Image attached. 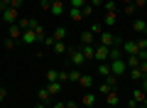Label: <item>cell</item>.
<instances>
[{
	"label": "cell",
	"mask_w": 147,
	"mask_h": 108,
	"mask_svg": "<svg viewBox=\"0 0 147 108\" xmlns=\"http://www.w3.org/2000/svg\"><path fill=\"white\" fill-rule=\"evenodd\" d=\"M108 64H110V74H115L118 79L127 74V62H125V54H113V57H108Z\"/></svg>",
	"instance_id": "obj_1"
},
{
	"label": "cell",
	"mask_w": 147,
	"mask_h": 108,
	"mask_svg": "<svg viewBox=\"0 0 147 108\" xmlns=\"http://www.w3.org/2000/svg\"><path fill=\"white\" fill-rule=\"evenodd\" d=\"M98 44H103V47H108V49H113V47H120L123 42L118 39L113 32H105V30H103V32L98 35Z\"/></svg>",
	"instance_id": "obj_2"
},
{
	"label": "cell",
	"mask_w": 147,
	"mask_h": 108,
	"mask_svg": "<svg viewBox=\"0 0 147 108\" xmlns=\"http://www.w3.org/2000/svg\"><path fill=\"white\" fill-rule=\"evenodd\" d=\"M120 49H123V54H125V57H130V54H140V47H137L135 39H125V42L120 44Z\"/></svg>",
	"instance_id": "obj_3"
},
{
	"label": "cell",
	"mask_w": 147,
	"mask_h": 108,
	"mask_svg": "<svg viewBox=\"0 0 147 108\" xmlns=\"http://www.w3.org/2000/svg\"><path fill=\"white\" fill-rule=\"evenodd\" d=\"M34 42H39V37L34 35V30H25V32H22V37H20V44L22 47H32Z\"/></svg>",
	"instance_id": "obj_4"
},
{
	"label": "cell",
	"mask_w": 147,
	"mask_h": 108,
	"mask_svg": "<svg viewBox=\"0 0 147 108\" xmlns=\"http://www.w3.org/2000/svg\"><path fill=\"white\" fill-rule=\"evenodd\" d=\"M69 59H71V64H74L76 69L86 64V57L81 54V49H69Z\"/></svg>",
	"instance_id": "obj_5"
},
{
	"label": "cell",
	"mask_w": 147,
	"mask_h": 108,
	"mask_svg": "<svg viewBox=\"0 0 147 108\" xmlns=\"http://www.w3.org/2000/svg\"><path fill=\"white\" fill-rule=\"evenodd\" d=\"M17 20H20V12L12 10V7H7V10L3 12V22H5V25H17Z\"/></svg>",
	"instance_id": "obj_6"
},
{
	"label": "cell",
	"mask_w": 147,
	"mask_h": 108,
	"mask_svg": "<svg viewBox=\"0 0 147 108\" xmlns=\"http://www.w3.org/2000/svg\"><path fill=\"white\" fill-rule=\"evenodd\" d=\"M108 57H110V49H108V47L96 44V62H108Z\"/></svg>",
	"instance_id": "obj_7"
},
{
	"label": "cell",
	"mask_w": 147,
	"mask_h": 108,
	"mask_svg": "<svg viewBox=\"0 0 147 108\" xmlns=\"http://www.w3.org/2000/svg\"><path fill=\"white\" fill-rule=\"evenodd\" d=\"M81 54L86 57V62H93L96 59V44H81Z\"/></svg>",
	"instance_id": "obj_8"
},
{
	"label": "cell",
	"mask_w": 147,
	"mask_h": 108,
	"mask_svg": "<svg viewBox=\"0 0 147 108\" xmlns=\"http://www.w3.org/2000/svg\"><path fill=\"white\" fill-rule=\"evenodd\" d=\"M145 27H147V20H145V17H135V22H132V32H135V35H142Z\"/></svg>",
	"instance_id": "obj_9"
},
{
	"label": "cell",
	"mask_w": 147,
	"mask_h": 108,
	"mask_svg": "<svg viewBox=\"0 0 147 108\" xmlns=\"http://www.w3.org/2000/svg\"><path fill=\"white\" fill-rule=\"evenodd\" d=\"M52 15H64V12H66V3H64V0H57V3H52Z\"/></svg>",
	"instance_id": "obj_10"
},
{
	"label": "cell",
	"mask_w": 147,
	"mask_h": 108,
	"mask_svg": "<svg viewBox=\"0 0 147 108\" xmlns=\"http://www.w3.org/2000/svg\"><path fill=\"white\" fill-rule=\"evenodd\" d=\"M79 86H81V88H91V86H93V74H81Z\"/></svg>",
	"instance_id": "obj_11"
},
{
	"label": "cell",
	"mask_w": 147,
	"mask_h": 108,
	"mask_svg": "<svg viewBox=\"0 0 147 108\" xmlns=\"http://www.w3.org/2000/svg\"><path fill=\"white\" fill-rule=\"evenodd\" d=\"M61 86H64L61 81H49V84H47L44 88H47V91L52 93V96H57V93H61Z\"/></svg>",
	"instance_id": "obj_12"
},
{
	"label": "cell",
	"mask_w": 147,
	"mask_h": 108,
	"mask_svg": "<svg viewBox=\"0 0 147 108\" xmlns=\"http://www.w3.org/2000/svg\"><path fill=\"white\" fill-rule=\"evenodd\" d=\"M81 103H84L86 108H93V106H96V93L86 91V93H84V98H81Z\"/></svg>",
	"instance_id": "obj_13"
},
{
	"label": "cell",
	"mask_w": 147,
	"mask_h": 108,
	"mask_svg": "<svg viewBox=\"0 0 147 108\" xmlns=\"http://www.w3.org/2000/svg\"><path fill=\"white\" fill-rule=\"evenodd\" d=\"M130 98H132V101H135V103H147V93L142 91V88H135Z\"/></svg>",
	"instance_id": "obj_14"
},
{
	"label": "cell",
	"mask_w": 147,
	"mask_h": 108,
	"mask_svg": "<svg viewBox=\"0 0 147 108\" xmlns=\"http://www.w3.org/2000/svg\"><path fill=\"white\" fill-rule=\"evenodd\" d=\"M120 103V96H118V91H110L108 96H105V106H118Z\"/></svg>",
	"instance_id": "obj_15"
},
{
	"label": "cell",
	"mask_w": 147,
	"mask_h": 108,
	"mask_svg": "<svg viewBox=\"0 0 147 108\" xmlns=\"http://www.w3.org/2000/svg\"><path fill=\"white\" fill-rule=\"evenodd\" d=\"M52 39L54 42H64V39H66V27H57L54 35H52Z\"/></svg>",
	"instance_id": "obj_16"
},
{
	"label": "cell",
	"mask_w": 147,
	"mask_h": 108,
	"mask_svg": "<svg viewBox=\"0 0 147 108\" xmlns=\"http://www.w3.org/2000/svg\"><path fill=\"white\" fill-rule=\"evenodd\" d=\"M127 76H132L135 81H142V79H145V74H142L140 67H135V69H127Z\"/></svg>",
	"instance_id": "obj_17"
},
{
	"label": "cell",
	"mask_w": 147,
	"mask_h": 108,
	"mask_svg": "<svg viewBox=\"0 0 147 108\" xmlns=\"http://www.w3.org/2000/svg\"><path fill=\"white\" fill-rule=\"evenodd\" d=\"M69 17H71L74 22H79V20H84V12H81L79 7H69Z\"/></svg>",
	"instance_id": "obj_18"
},
{
	"label": "cell",
	"mask_w": 147,
	"mask_h": 108,
	"mask_svg": "<svg viewBox=\"0 0 147 108\" xmlns=\"http://www.w3.org/2000/svg\"><path fill=\"white\" fill-rule=\"evenodd\" d=\"M98 74H100V76H110V64L108 62H98Z\"/></svg>",
	"instance_id": "obj_19"
},
{
	"label": "cell",
	"mask_w": 147,
	"mask_h": 108,
	"mask_svg": "<svg viewBox=\"0 0 147 108\" xmlns=\"http://www.w3.org/2000/svg\"><path fill=\"white\" fill-rule=\"evenodd\" d=\"M115 20H118V15H115V12H105V17H103V27L115 25Z\"/></svg>",
	"instance_id": "obj_20"
},
{
	"label": "cell",
	"mask_w": 147,
	"mask_h": 108,
	"mask_svg": "<svg viewBox=\"0 0 147 108\" xmlns=\"http://www.w3.org/2000/svg\"><path fill=\"white\" fill-rule=\"evenodd\" d=\"M125 62H127V69L140 67V57H137V54H130V57H125Z\"/></svg>",
	"instance_id": "obj_21"
},
{
	"label": "cell",
	"mask_w": 147,
	"mask_h": 108,
	"mask_svg": "<svg viewBox=\"0 0 147 108\" xmlns=\"http://www.w3.org/2000/svg\"><path fill=\"white\" fill-rule=\"evenodd\" d=\"M7 37H12V39H17L20 42V37H22V30L17 25H10V32H7Z\"/></svg>",
	"instance_id": "obj_22"
},
{
	"label": "cell",
	"mask_w": 147,
	"mask_h": 108,
	"mask_svg": "<svg viewBox=\"0 0 147 108\" xmlns=\"http://www.w3.org/2000/svg\"><path fill=\"white\" fill-rule=\"evenodd\" d=\"M93 37H96V35H93L91 30H88V32H81V44H93Z\"/></svg>",
	"instance_id": "obj_23"
},
{
	"label": "cell",
	"mask_w": 147,
	"mask_h": 108,
	"mask_svg": "<svg viewBox=\"0 0 147 108\" xmlns=\"http://www.w3.org/2000/svg\"><path fill=\"white\" fill-rule=\"evenodd\" d=\"M37 96H39V103H49V101H52V93H49L47 88H39Z\"/></svg>",
	"instance_id": "obj_24"
},
{
	"label": "cell",
	"mask_w": 147,
	"mask_h": 108,
	"mask_svg": "<svg viewBox=\"0 0 147 108\" xmlns=\"http://www.w3.org/2000/svg\"><path fill=\"white\" fill-rule=\"evenodd\" d=\"M17 27H20L22 32L30 30V27H32V20H30V17H20V20H17Z\"/></svg>",
	"instance_id": "obj_25"
},
{
	"label": "cell",
	"mask_w": 147,
	"mask_h": 108,
	"mask_svg": "<svg viewBox=\"0 0 147 108\" xmlns=\"http://www.w3.org/2000/svg\"><path fill=\"white\" fill-rule=\"evenodd\" d=\"M103 10H105V12H118L115 0H105V3H103Z\"/></svg>",
	"instance_id": "obj_26"
},
{
	"label": "cell",
	"mask_w": 147,
	"mask_h": 108,
	"mask_svg": "<svg viewBox=\"0 0 147 108\" xmlns=\"http://www.w3.org/2000/svg\"><path fill=\"white\" fill-rule=\"evenodd\" d=\"M52 47H54V54H64V52H66V49H69V47H66V44H64V42H54V44H52Z\"/></svg>",
	"instance_id": "obj_27"
},
{
	"label": "cell",
	"mask_w": 147,
	"mask_h": 108,
	"mask_svg": "<svg viewBox=\"0 0 147 108\" xmlns=\"http://www.w3.org/2000/svg\"><path fill=\"white\" fill-rule=\"evenodd\" d=\"M105 84H108L110 88H118V76H115V74H110V76H105Z\"/></svg>",
	"instance_id": "obj_28"
},
{
	"label": "cell",
	"mask_w": 147,
	"mask_h": 108,
	"mask_svg": "<svg viewBox=\"0 0 147 108\" xmlns=\"http://www.w3.org/2000/svg\"><path fill=\"white\" fill-rule=\"evenodd\" d=\"M86 3H88V0H69V7H79V10H81Z\"/></svg>",
	"instance_id": "obj_29"
},
{
	"label": "cell",
	"mask_w": 147,
	"mask_h": 108,
	"mask_svg": "<svg viewBox=\"0 0 147 108\" xmlns=\"http://www.w3.org/2000/svg\"><path fill=\"white\" fill-rule=\"evenodd\" d=\"M49 81H59V71L49 69V71H47V84H49Z\"/></svg>",
	"instance_id": "obj_30"
},
{
	"label": "cell",
	"mask_w": 147,
	"mask_h": 108,
	"mask_svg": "<svg viewBox=\"0 0 147 108\" xmlns=\"http://www.w3.org/2000/svg\"><path fill=\"white\" fill-rule=\"evenodd\" d=\"M81 74H84V71H76V69H74V71H69V81H76V84H79Z\"/></svg>",
	"instance_id": "obj_31"
},
{
	"label": "cell",
	"mask_w": 147,
	"mask_h": 108,
	"mask_svg": "<svg viewBox=\"0 0 147 108\" xmlns=\"http://www.w3.org/2000/svg\"><path fill=\"white\" fill-rule=\"evenodd\" d=\"M91 32H93V35H100V32H103V22H93V25H91Z\"/></svg>",
	"instance_id": "obj_32"
},
{
	"label": "cell",
	"mask_w": 147,
	"mask_h": 108,
	"mask_svg": "<svg viewBox=\"0 0 147 108\" xmlns=\"http://www.w3.org/2000/svg\"><path fill=\"white\" fill-rule=\"evenodd\" d=\"M98 91H100V93H103V96H108V93H110V91H115V88H110V86H108V84H105V81H103V84H100V86H98Z\"/></svg>",
	"instance_id": "obj_33"
},
{
	"label": "cell",
	"mask_w": 147,
	"mask_h": 108,
	"mask_svg": "<svg viewBox=\"0 0 147 108\" xmlns=\"http://www.w3.org/2000/svg\"><path fill=\"white\" fill-rule=\"evenodd\" d=\"M135 42H137V47H140V52H145V49H147V37H137Z\"/></svg>",
	"instance_id": "obj_34"
},
{
	"label": "cell",
	"mask_w": 147,
	"mask_h": 108,
	"mask_svg": "<svg viewBox=\"0 0 147 108\" xmlns=\"http://www.w3.org/2000/svg\"><path fill=\"white\" fill-rule=\"evenodd\" d=\"M10 5H12V0H0V15H3V12H5Z\"/></svg>",
	"instance_id": "obj_35"
},
{
	"label": "cell",
	"mask_w": 147,
	"mask_h": 108,
	"mask_svg": "<svg viewBox=\"0 0 147 108\" xmlns=\"http://www.w3.org/2000/svg\"><path fill=\"white\" fill-rule=\"evenodd\" d=\"M135 10H137V7L132 5V3H130V5H123V12H125V15H132Z\"/></svg>",
	"instance_id": "obj_36"
},
{
	"label": "cell",
	"mask_w": 147,
	"mask_h": 108,
	"mask_svg": "<svg viewBox=\"0 0 147 108\" xmlns=\"http://www.w3.org/2000/svg\"><path fill=\"white\" fill-rule=\"evenodd\" d=\"M15 44H17V39H12V37H7V39H5V49H12Z\"/></svg>",
	"instance_id": "obj_37"
},
{
	"label": "cell",
	"mask_w": 147,
	"mask_h": 108,
	"mask_svg": "<svg viewBox=\"0 0 147 108\" xmlns=\"http://www.w3.org/2000/svg\"><path fill=\"white\" fill-rule=\"evenodd\" d=\"M39 5H42V10H52V3L49 0H39Z\"/></svg>",
	"instance_id": "obj_38"
},
{
	"label": "cell",
	"mask_w": 147,
	"mask_h": 108,
	"mask_svg": "<svg viewBox=\"0 0 147 108\" xmlns=\"http://www.w3.org/2000/svg\"><path fill=\"white\" fill-rule=\"evenodd\" d=\"M59 81H61V84L69 81V71H59Z\"/></svg>",
	"instance_id": "obj_39"
},
{
	"label": "cell",
	"mask_w": 147,
	"mask_h": 108,
	"mask_svg": "<svg viewBox=\"0 0 147 108\" xmlns=\"http://www.w3.org/2000/svg\"><path fill=\"white\" fill-rule=\"evenodd\" d=\"M132 5H135V7H145L147 0H132Z\"/></svg>",
	"instance_id": "obj_40"
},
{
	"label": "cell",
	"mask_w": 147,
	"mask_h": 108,
	"mask_svg": "<svg viewBox=\"0 0 147 108\" xmlns=\"http://www.w3.org/2000/svg\"><path fill=\"white\" fill-rule=\"evenodd\" d=\"M10 7H12V10H20V7H22V0H12Z\"/></svg>",
	"instance_id": "obj_41"
},
{
	"label": "cell",
	"mask_w": 147,
	"mask_h": 108,
	"mask_svg": "<svg viewBox=\"0 0 147 108\" xmlns=\"http://www.w3.org/2000/svg\"><path fill=\"white\" fill-rule=\"evenodd\" d=\"M52 108H66V101H57V103H54Z\"/></svg>",
	"instance_id": "obj_42"
},
{
	"label": "cell",
	"mask_w": 147,
	"mask_h": 108,
	"mask_svg": "<svg viewBox=\"0 0 147 108\" xmlns=\"http://www.w3.org/2000/svg\"><path fill=\"white\" fill-rule=\"evenodd\" d=\"M88 3H91V5H93V7H98V5H103L105 0H88Z\"/></svg>",
	"instance_id": "obj_43"
},
{
	"label": "cell",
	"mask_w": 147,
	"mask_h": 108,
	"mask_svg": "<svg viewBox=\"0 0 147 108\" xmlns=\"http://www.w3.org/2000/svg\"><path fill=\"white\" fill-rule=\"evenodd\" d=\"M5 98H7V91H5V88H0V103L5 101Z\"/></svg>",
	"instance_id": "obj_44"
},
{
	"label": "cell",
	"mask_w": 147,
	"mask_h": 108,
	"mask_svg": "<svg viewBox=\"0 0 147 108\" xmlns=\"http://www.w3.org/2000/svg\"><path fill=\"white\" fill-rule=\"evenodd\" d=\"M140 69H142V74L147 76V62H140Z\"/></svg>",
	"instance_id": "obj_45"
},
{
	"label": "cell",
	"mask_w": 147,
	"mask_h": 108,
	"mask_svg": "<svg viewBox=\"0 0 147 108\" xmlns=\"http://www.w3.org/2000/svg\"><path fill=\"white\" fill-rule=\"evenodd\" d=\"M140 88H142V91H145V93H147V76H145V79H142V86H140Z\"/></svg>",
	"instance_id": "obj_46"
},
{
	"label": "cell",
	"mask_w": 147,
	"mask_h": 108,
	"mask_svg": "<svg viewBox=\"0 0 147 108\" xmlns=\"http://www.w3.org/2000/svg\"><path fill=\"white\" fill-rule=\"evenodd\" d=\"M34 108H47V103H37V106Z\"/></svg>",
	"instance_id": "obj_47"
},
{
	"label": "cell",
	"mask_w": 147,
	"mask_h": 108,
	"mask_svg": "<svg viewBox=\"0 0 147 108\" xmlns=\"http://www.w3.org/2000/svg\"><path fill=\"white\" fill-rule=\"evenodd\" d=\"M120 3H123V5H130V3H132V0H120Z\"/></svg>",
	"instance_id": "obj_48"
},
{
	"label": "cell",
	"mask_w": 147,
	"mask_h": 108,
	"mask_svg": "<svg viewBox=\"0 0 147 108\" xmlns=\"http://www.w3.org/2000/svg\"><path fill=\"white\" fill-rule=\"evenodd\" d=\"M137 108H147V103H140V106H137Z\"/></svg>",
	"instance_id": "obj_49"
},
{
	"label": "cell",
	"mask_w": 147,
	"mask_h": 108,
	"mask_svg": "<svg viewBox=\"0 0 147 108\" xmlns=\"http://www.w3.org/2000/svg\"><path fill=\"white\" fill-rule=\"evenodd\" d=\"M142 37H147V27H145V32H142Z\"/></svg>",
	"instance_id": "obj_50"
},
{
	"label": "cell",
	"mask_w": 147,
	"mask_h": 108,
	"mask_svg": "<svg viewBox=\"0 0 147 108\" xmlns=\"http://www.w3.org/2000/svg\"><path fill=\"white\" fill-rule=\"evenodd\" d=\"M105 108H118V106H105Z\"/></svg>",
	"instance_id": "obj_51"
},
{
	"label": "cell",
	"mask_w": 147,
	"mask_h": 108,
	"mask_svg": "<svg viewBox=\"0 0 147 108\" xmlns=\"http://www.w3.org/2000/svg\"><path fill=\"white\" fill-rule=\"evenodd\" d=\"M49 3H57V0H49Z\"/></svg>",
	"instance_id": "obj_52"
},
{
	"label": "cell",
	"mask_w": 147,
	"mask_h": 108,
	"mask_svg": "<svg viewBox=\"0 0 147 108\" xmlns=\"http://www.w3.org/2000/svg\"><path fill=\"white\" fill-rule=\"evenodd\" d=\"M93 108H96V106H93Z\"/></svg>",
	"instance_id": "obj_53"
}]
</instances>
